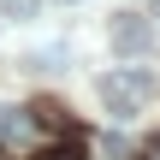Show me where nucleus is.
Masks as SVG:
<instances>
[{
  "label": "nucleus",
  "instance_id": "obj_1",
  "mask_svg": "<svg viewBox=\"0 0 160 160\" xmlns=\"http://www.w3.org/2000/svg\"><path fill=\"white\" fill-rule=\"evenodd\" d=\"M95 89H101V107H107L113 119H137V113L154 101V77H148V71H137V65H119V71H107Z\"/></svg>",
  "mask_w": 160,
  "mask_h": 160
},
{
  "label": "nucleus",
  "instance_id": "obj_2",
  "mask_svg": "<svg viewBox=\"0 0 160 160\" xmlns=\"http://www.w3.org/2000/svg\"><path fill=\"white\" fill-rule=\"evenodd\" d=\"M107 36H113V53H125V59H137V53H148V48H154V24H148V18H137V12H119Z\"/></svg>",
  "mask_w": 160,
  "mask_h": 160
},
{
  "label": "nucleus",
  "instance_id": "obj_3",
  "mask_svg": "<svg viewBox=\"0 0 160 160\" xmlns=\"http://www.w3.org/2000/svg\"><path fill=\"white\" fill-rule=\"evenodd\" d=\"M18 131H24V119H18V107H0V142H6V137H18Z\"/></svg>",
  "mask_w": 160,
  "mask_h": 160
},
{
  "label": "nucleus",
  "instance_id": "obj_4",
  "mask_svg": "<svg viewBox=\"0 0 160 160\" xmlns=\"http://www.w3.org/2000/svg\"><path fill=\"white\" fill-rule=\"evenodd\" d=\"M0 12H6V18H30V12H36V0H0Z\"/></svg>",
  "mask_w": 160,
  "mask_h": 160
},
{
  "label": "nucleus",
  "instance_id": "obj_5",
  "mask_svg": "<svg viewBox=\"0 0 160 160\" xmlns=\"http://www.w3.org/2000/svg\"><path fill=\"white\" fill-rule=\"evenodd\" d=\"M42 160H83L77 148H53V154H42Z\"/></svg>",
  "mask_w": 160,
  "mask_h": 160
},
{
  "label": "nucleus",
  "instance_id": "obj_6",
  "mask_svg": "<svg viewBox=\"0 0 160 160\" xmlns=\"http://www.w3.org/2000/svg\"><path fill=\"white\" fill-rule=\"evenodd\" d=\"M154 6H160V0H154Z\"/></svg>",
  "mask_w": 160,
  "mask_h": 160
},
{
  "label": "nucleus",
  "instance_id": "obj_7",
  "mask_svg": "<svg viewBox=\"0 0 160 160\" xmlns=\"http://www.w3.org/2000/svg\"><path fill=\"white\" fill-rule=\"evenodd\" d=\"M0 160H6V154H0Z\"/></svg>",
  "mask_w": 160,
  "mask_h": 160
}]
</instances>
